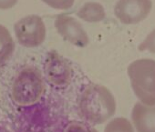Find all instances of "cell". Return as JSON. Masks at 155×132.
<instances>
[{
  "instance_id": "1",
  "label": "cell",
  "mask_w": 155,
  "mask_h": 132,
  "mask_svg": "<svg viewBox=\"0 0 155 132\" xmlns=\"http://www.w3.org/2000/svg\"><path fill=\"white\" fill-rule=\"evenodd\" d=\"M115 111V98L106 87L91 84L82 91L79 100V112L89 124H102L110 118Z\"/></svg>"
},
{
  "instance_id": "2",
  "label": "cell",
  "mask_w": 155,
  "mask_h": 132,
  "mask_svg": "<svg viewBox=\"0 0 155 132\" xmlns=\"http://www.w3.org/2000/svg\"><path fill=\"white\" fill-rule=\"evenodd\" d=\"M45 89V80L40 69L33 65H25L14 78L11 97L19 106H30L41 98Z\"/></svg>"
},
{
  "instance_id": "3",
  "label": "cell",
  "mask_w": 155,
  "mask_h": 132,
  "mask_svg": "<svg viewBox=\"0 0 155 132\" xmlns=\"http://www.w3.org/2000/svg\"><path fill=\"white\" fill-rule=\"evenodd\" d=\"M129 76L139 100L146 106H155V62L142 59L132 63Z\"/></svg>"
},
{
  "instance_id": "4",
  "label": "cell",
  "mask_w": 155,
  "mask_h": 132,
  "mask_svg": "<svg viewBox=\"0 0 155 132\" xmlns=\"http://www.w3.org/2000/svg\"><path fill=\"white\" fill-rule=\"evenodd\" d=\"M44 73L47 80L58 88L68 86L72 79V69L69 62L57 51H49L44 61Z\"/></svg>"
},
{
  "instance_id": "5",
  "label": "cell",
  "mask_w": 155,
  "mask_h": 132,
  "mask_svg": "<svg viewBox=\"0 0 155 132\" xmlns=\"http://www.w3.org/2000/svg\"><path fill=\"white\" fill-rule=\"evenodd\" d=\"M18 43L26 47L39 46L45 39L46 29L42 20L37 16L26 17L14 26Z\"/></svg>"
},
{
  "instance_id": "6",
  "label": "cell",
  "mask_w": 155,
  "mask_h": 132,
  "mask_svg": "<svg viewBox=\"0 0 155 132\" xmlns=\"http://www.w3.org/2000/svg\"><path fill=\"white\" fill-rule=\"evenodd\" d=\"M131 118L137 132H155V106L149 107L141 102L136 103Z\"/></svg>"
},
{
  "instance_id": "7",
  "label": "cell",
  "mask_w": 155,
  "mask_h": 132,
  "mask_svg": "<svg viewBox=\"0 0 155 132\" xmlns=\"http://www.w3.org/2000/svg\"><path fill=\"white\" fill-rule=\"evenodd\" d=\"M15 50V43L9 31L0 25V68L10 60Z\"/></svg>"
},
{
  "instance_id": "8",
  "label": "cell",
  "mask_w": 155,
  "mask_h": 132,
  "mask_svg": "<svg viewBox=\"0 0 155 132\" xmlns=\"http://www.w3.org/2000/svg\"><path fill=\"white\" fill-rule=\"evenodd\" d=\"M104 132H134V130L127 118H116L107 124Z\"/></svg>"
},
{
  "instance_id": "9",
  "label": "cell",
  "mask_w": 155,
  "mask_h": 132,
  "mask_svg": "<svg viewBox=\"0 0 155 132\" xmlns=\"http://www.w3.org/2000/svg\"><path fill=\"white\" fill-rule=\"evenodd\" d=\"M64 132H98L93 127L83 122H71Z\"/></svg>"
},
{
  "instance_id": "10",
  "label": "cell",
  "mask_w": 155,
  "mask_h": 132,
  "mask_svg": "<svg viewBox=\"0 0 155 132\" xmlns=\"http://www.w3.org/2000/svg\"><path fill=\"white\" fill-rule=\"evenodd\" d=\"M149 49L155 53V31H153L140 46V49Z\"/></svg>"
},
{
  "instance_id": "11",
  "label": "cell",
  "mask_w": 155,
  "mask_h": 132,
  "mask_svg": "<svg viewBox=\"0 0 155 132\" xmlns=\"http://www.w3.org/2000/svg\"><path fill=\"white\" fill-rule=\"evenodd\" d=\"M17 0H0V9H8L13 7Z\"/></svg>"
}]
</instances>
